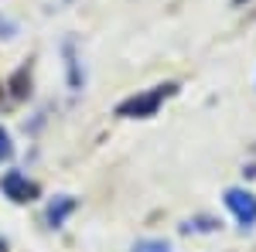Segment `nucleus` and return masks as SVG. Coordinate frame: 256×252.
<instances>
[{
  "label": "nucleus",
  "instance_id": "obj_9",
  "mask_svg": "<svg viewBox=\"0 0 256 252\" xmlns=\"http://www.w3.org/2000/svg\"><path fill=\"white\" fill-rule=\"evenodd\" d=\"M14 157V140L7 133V126H0V164H7Z\"/></svg>",
  "mask_w": 256,
  "mask_h": 252
},
{
  "label": "nucleus",
  "instance_id": "obj_2",
  "mask_svg": "<svg viewBox=\"0 0 256 252\" xmlns=\"http://www.w3.org/2000/svg\"><path fill=\"white\" fill-rule=\"evenodd\" d=\"M28 96H31V61L20 65V68H14V72L7 75V82L0 85V106H4V109H14V106H20Z\"/></svg>",
  "mask_w": 256,
  "mask_h": 252
},
{
  "label": "nucleus",
  "instance_id": "obj_10",
  "mask_svg": "<svg viewBox=\"0 0 256 252\" xmlns=\"http://www.w3.org/2000/svg\"><path fill=\"white\" fill-rule=\"evenodd\" d=\"M242 3H250V0H232V7H242Z\"/></svg>",
  "mask_w": 256,
  "mask_h": 252
},
{
  "label": "nucleus",
  "instance_id": "obj_8",
  "mask_svg": "<svg viewBox=\"0 0 256 252\" xmlns=\"http://www.w3.org/2000/svg\"><path fill=\"white\" fill-rule=\"evenodd\" d=\"M218 225H222V222H216V218H188L181 229H184V232H216Z\"/></svg>",
  "mask_w": 256,
  "mask_h": 252
},
{
  "label": "nucleus",
  "instance_id": "obj_6",
  "mask_svg": "<svg viewBox=\"0 0 256 252\" xmlns=\"http://www.w3.org/2000/svg\"><path fill=\"white\" fill-rule=\"evenodd\" d=\"M65 58H68V85H72V89H82V85H86V75L79 72V58H76L72 41L65 44Z\"/></svg>",
  "mask_w": 256,
  "mask_h": 252
},
{
  "label": "nucleus",
  "instance_id": "obj_4",
  "mask_svg": "<svg viewBox=\"0 0 256 252\" xmlns=\"http://www.w3.org/2000/svg\"><path fill=\"white\" fill-rule=\"evenodd\" d=\"M226 208L236 215V222L242 229H253L256 225V194L253 191H242V188H229L226 191Z\"/></svg>",
  "mask_w": 256,
  "mask_h": 252
},
{
  "label": "nucleus",
  "instance_id": "obj_1",
  "mask_svg": "<svg viewBox=\"0 0 256 252\" xmlns=\"http://www.w3.org/2000/svg\"><path fill=\"white\" fill-rule=\"evenodd\" d=\"M174 92H178L174 82H164V85H150V89H144V92H134V96H126L116 106V116H123V119H150V116H158V109L174 96Z\"/></svg>",
  "mask_w": 256,
  "mask_h": 252
},
{
  "label": "nucleus",
  "instance_id": "obj_11",
  "mask_svg": "<svg viewBox=\"0 0 256 252\" xmlns=\"http://www.w3.org/2000/svg\"><path fill=\"white\" fill-rule=\"evenodd\" d=\"M0 252H7V242H4V239H0Z\"/></svg>",
  "mask_w": 256,
  "mask_h": 252
},
{
  "label": "nucleus",
  "instance_id": "obj_3",
  "mask_svg": "<svg viewBox=\"0 0 256 252\" xmlns=\"http://www.w3.org/2000/svg\"><path fill=\"white\" fill-rule=\"evenodd\" d=\"M0 191L7 194L14 205H31V201H38L41 188L28 174H20V171H7V174L0 177Z\"/></svg>",
  "mask_w": 256,
  "mask_h": 252
},
{
  "label": "nucleus",
  "instance_id": "obj_7",
  "mask_svg": "<svg viewBox=\"0 0 256 252\" xmlns=\"http://www.w3.org/2000/svg\"><path fill=\"white\" fill-rule=\"evenodd\" d=\"M130 252H171V246L164 239H137Z\"/></svg>",
  "mask_w": 256,
  "mask_h": 252
},
{
  "label": "nucleus",
  "instance_id": "obj_5",
  "mask_svg": "<svg viewBox=\"0 0 256 252\" xmlns=\"http://www.w3.org/2000/svg\"><path fill=\"white\" fill-rule=\"evenodd\" d=\"M76 208H79V201H76L72 194H58V198L48 205L44 218H48V225H52V229H62V225H65V218L76 212Z\"/></svg>",
  "mask_w": 256,
  "mask_h": 252
}]
</instances>
